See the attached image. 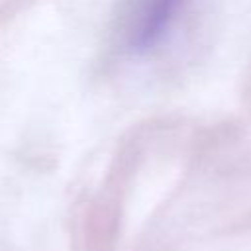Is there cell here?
Returning a JSON list of instances; mask_svg holds the SVG:
<instances>
[{"label":"cell","instance_id":"cell-1","mask_svg":"<svg viewBox=\"0 0 251 251\" xmlns=\"http://www.w3.org/2000/svg\"><path fill=\"white\" fill-rule=\"evenodd\" d=\"M184 2L186 0H131L120 31L126 51L143 55L155 49L169 33Z\"/></svg>","mask_w":251,"mask_h":251}]
</instances>
